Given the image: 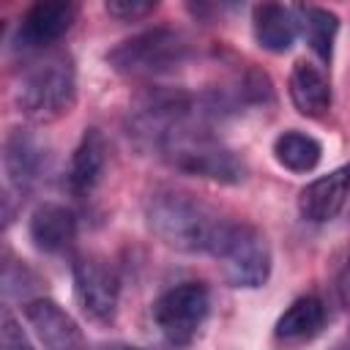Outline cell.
Returning <instances> with one entry per match:
<instances>
[{"label": "cell", "mask_w": 350, "mask_h": 350, "mask_svg": "<svg viewBox=\"0 0 350 350\" xmlns=\"http://www.w3.org/2000/svg\"><path fill=\"white\" fill-rule=\"evenodd\" d=\"M191 55L189 41L172 27H153L137 33L107 52V63L131 79H153L172 74Z\"/></svg>", "instance_id": "cell-4"}, {"label": "cell", "mask_w": 350, "mask_h": 350, "mask_svg": "<svg viewBox=\"0 0 350 350\" xmlns=\"http://www.w3.org/2000/svg\"><path fill=\"white\" fill-rule=\"evenodd\" d=\"M79 16V5L71 0H41L36 5H30L19 25H16V36H14V46L22 52L30 49H44L55 41H60L77 22Z\"/></svg>", "instance_id": "cell-9"}, {"label": "cell", "mask_w": 350, "mask_h": 350, "mask_svg": "<svg viewBox=\"0 0 350 350\" xmlns=\"http://www.w3.org/2000/svg\"><path fill=\"white\" fill-rule=\"evenodd\" d=\"M71 273H74V293L82 312L93 323H112L118 314V298H120V279L115 268L104 257L85 252L74 257Z\"/></svg>", "instance_id": "cell-8"}, {"label": "cell", "mask_w": 350, "mask_h": 350, "mask_svg": "<svg viewBox=\"0 0 350 350\" xmlns=\"http://www.w3.org/2000/svg\"><path fill=\"white\" fill-rule=\"evenodd\" d=\"M145 219L153 235L178 252H213V243L227 219H219L208 205L175 189H159L145 202Z\"/></svg>", "instance_id": "cell-1"}, {"label": "cell", "mask_w": 350, "mask_h": 350, "mask_svg": "<svg viewBox=\"0 0 350 350\" xmlns=\"http://www.w3.org/2000/svg\"><path fill=\"white\" fill-rule=\"evenodd\" d=\"M350 197V167H336L328 175L314 178L298 194V213L312 224H328L336 219Z\"/></svg>", "instance_id": "cell-11"}, {"label": "cell", "mask_w": 350, "mask_h": 350, "mask_svg": "<svg viewBox=\"0 0 350 350\" xmlns=\"http://www.w3.org/2000/svg\"><path fill=\"white\" fill-rule=\"evenodd\" d=\"M3 167L16 191H27L46 172V150L41 139L25 129H14L3 142Z\"/></svg>", "instance_id": "cell-12"}, {"label": "cell", "mask_w": 350, "mask_h": 350, "mask_svg": "<svg viewBox=\"0 0 350 350\" xmlns=\"http://www.w3.org/2000/svg\"><path fill=\"white\" fill-rule=\"evenodd\" d=\"M287 93H290L293 107L306 118H323L331 109L328 77L306 60H298L293 66L290 79H287Z\"/></svg>", "instance_id": "cell-17"}, {"label": "cell", "mask_w": 350, "mask_h": 350, "mask_svg": "<svg viewBox=\"0 0 350 350\" xmlns=\"http://www.w3.org/2000/svg\"><path fill=\"white\" fill-rule=\"evenodd\" d=\"M16 107L33 123H55L77 107V68L71 55H46L33 63L16 88Z\"/></svg>", "instance_id": "cell-2"}, {"label": "cell", "mask_w": 350, "mask_h": 350, "mask_svg": "<svg viewBox=\"0 0 350 350\" xmlns=\"http://www.w3.org/2000/svg\"><path fill=\"white\" fill-rule=\"evenodd\" d=\"M107 350H139V347H131V345H109Z\"/></svg>", "instance_id": "cell-24"}, {"label": "cell", "mask_w": 350, "mask_h": 350, "mask_svg": "<svg viewBox=\"0 0 350 350\" xmlns=\"http://www.w3.org/2000/svg\"><path fill=\"white\" fill-rule=\"evenodd\" d=\"M295 19L304 30V38L306 44L312 46V52L328 63L334 57V41H336V33H339V16L328 8H320V5H298L295 8Z\"/></svg>", "instance_id": "cell-19"}, {"label": "cell", "mask_w": 350, "mask_h": 350, "mask_svg": "<svg viewBox=\"0 0 350 350\" xmlns=\"http://www.w3.org/2000/svg\"><path fill=\"white\" fill-rule=\"evenodd\" d=\"M336 293H339V301H342L345 312L350 314V260L345 262V268H342V273L336 279Z\"/></svg>", "instance_id": "cell-22"}, {"label": "cell", "mask_w": 350, "mask_h": 350, "mask_svg": "<svg viewBox=\"0 0 350 350\" xmlns=\"http://www.w3.org/2000/svg\"><path fill=\"white\" fill-rule=\"evenodd\" d=\"M211 257L221 265L224 279L241 290H257L271 276L268 238L246 221H224Z\"/></svg>", "instance_id": "cell-5"}, {"label": "cell", "mask_w": 350, "mask_h": 350, "mask_svg": "<svg viewBox=\"0 0 350 350\" xmlns=\"http://www.w3.org/2000/svg\"><path fill=\"white\" fill-rule=\"evenodd\" d=\"M252 33L257 46H262L271 55H284L295 44L298 19L295 8L279 5V3H260L252 8Z\"/></svg>", "instance_id": "cell-15"}, {"label": "cell", "mask_w": 350, "mask_h": 350, "mask_svg": "<svg viewBox=\"0 0 350 350\" xmlns=\"http://www.w3.org/2000/svg\"><path fill=\"white\" fill-rule=\"evenodd\" d=\"M27 235L33 246L44 254H60L74 243L77 219L74 211L60 202H41L27 221Z\"/></svg>", "instance_id": "cell-13"}, {"label": "cell", "mask_w": 350, "mask_h": 350, "mask_svg": "<svg viewBox=\"0 0 350 350\" xmlns=\"http://www.w3.org/2000/svg\"><path fill=\"white\" fill-rule=\"evenodd\" d=\"M159 3H150V0H109L104 8L109 16L120 19V22H137V19H145L148 14L156 11Z\"/></svg>", "instance_id": "cell-20"}, {"label": "cell", "mask_w": 350, "mask_h": 350, "mask_svg": "<svg viewBox=\"0 0 350 350\" xmlns=\"http://www.w3.org/2000/svg\"><path fill=\"white\" fill-rule=\"evenodd\" d=\"M334 350H350V334H347L342 342H336V345H334Z\"/></svg>", "instance_id": "cell-23"}, {"label": "cell", "mask_w": 350, "mask_h": 350, "mask_svg": "<svg viewBox=\"0 0 350 350\" xmlns=\"http://www.w3.org/2000/svg\"><path fill=\"white\" fill-rule=\"evenodd\" d=\"M161 159L186 175L205 178L213 183L235 186L246 178V164L205 129H194L189 123L178 126L159 148Z\"/></svg>", "instance_id": "cell-3"}, {"label": "cell", "mask_w": 350, "mask_h": 350, "mask_svg": "<svg viewBox=\"0 0 350 350\" xmlns=\"http://www.w3.org/2000/svg\"><path fill=\"white\" fill-rule=\"evenodd\" d=\"M25 317L46 350H88L79 323L52 298H33L25 304Z\"/></svg>", "instance_id": "cell-10"}, {"label": "cell", "mask_w": 350, "mask_h": 350, "mask_svg": "<svg viewBox=\"0 0 350 350\" xmlns=\"http://www.w3.org/2000/svg\"><path fill=\"white\" fill-rule=\"evenodd\" d=\"M191 98L180 90H150L129 112V134L148 145L161 148V142L183 123H189Z\"/></svg>", "instance_id": "cell-7"}, {"label": "cell", "mask_w": 350, "mask_h": 350, "mask_svg": "<svg viewBox=\"0 0 350 350\" xmlns=\"http://www.w3.org/2000/svg\"><path fill=\"white\" fill-rule=\"evenodd\" d=\"M273 159L290 172H312L323 159V145L298 129H287L273 139Z\"/></svg>", "instance_id": "cell-18"}, {"label": "cell", "mask_w": 350, "mask_h": 350, "mask_svg": "<svg viewBox=\"0 0 350 350\" xmlns=\"http://www.w3.org/2000/svg\"><path fill=\"white\" fill-rule=\"evenodd\" d=\"M325 320H328L325 304L317 295H301L279 314L273 325V336L282 345H306L323 334Z\"/></svg>", "instance_id": "cell-16"}, {"label": "cell", "mask_w": 350, "mask_h": 350, "mask_svg": "<svg viewBox=\"0 0 350 350\" xmlns=\"http://www.w3.org/2000/svg\"><path fill=\"white\" fill-rule=\"evenodd\" d=\"M150 312H153V323L161 331L167 345L189 347L200 336V331L211 314V293L200 282H183V284L164 290L153 301Z\"/></svg>", "instance_id": "cell-6"}, {"label": "cell", "mask_w": 350, "mask_h": 350, "mask_svg": "<svg viewBox=\"0 0 350 350\" xmlns=\"http://www.w3.org/2000/svg\"><path fill=\"white\" fill-rule=\"evenodd\" d=\"M0 350H36L11 312H3L0 317Z\"/></svg>", "instance_id": "cell-21"}, {"label": "cell", "mask_w": 350, "mask_h": 350, "mask_svg": "<svg viewBox=\"0 0 350 350\" xmlns=\"http://www.w3.org/2000/svg\"><path fill=\"white\" fill-rule=\"evenodd\" d=\"M107 137L101 134V129L90 126L85 129L79 145L74 148L71 156V167H68V189L79 197H88L104 178L107 172Z\"/></svg>", "instance_id": "cell-14"}]
</instances>
